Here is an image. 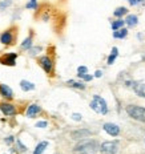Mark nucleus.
I'll return each mask as SVG.
<instances>
[{
  "instance_id": "3",
  "label": "nucleus",
  "mask_w": 145,
  "mask_h": 154,
  "mask_svg": "<svg viewBox=\"0 0 145 154\" xmlns=\"http://www.w3.org/2000/svg\"><path fill=\"white\" fill-rule=\"evenodd\" d=\"M127 113L129 117L137 121H145V108L138 106V105H128Z\"/></svg>"
},
{
  "instance_id": "6",
  "label": "nucleus",
  "mask_w": 145,
  "mask_h": 154,
  "mask_svg": "<svg viewBox=\"0 0 145 154\" xmlns=\"http://www.w3.org/2000/svg\"><path fill=\"white\" fill-rule=\"evenodd\" d=\"M16 59H17V53L9 52V53H5L4 56L0 59V63L4 64V65H8V66H14V65H16Z\"/></svg>"
},
{
  "instance_id": "17",
  "label": "nucleus",
  "mask_w": 145,
  "mask_h": 154,
  "mask_svg": "<svg viewBox=\"0 0 145 154\" xmlns=\"http://www.w3.org/2000/svg\"><path fill=\"white\" fill-rule=\"evenodd\" d=\"M48 147V142L47 141H41L39 145L35 147V150H33V154H43L44 153V150H46Z\"/></svg>"
},
{
  "instance_id": "18",
  "label": "nucleus",
  "mask_w": 145,
  "mask_h": 154,
  "mask_svg": "<svg viewBox=\"0 0 145 154\" xmlns=\"http://www.w3.org/2000/svg\"><path fill=\"white\" fill-rule=\"evenodd\" d=\"M128 35V29H125V28H120V29L115 31L113 32V37L115 38H125Z\"/></svg>"
},
{
  "instance_id": "8",
  "label": "nucleus",
  "mask_w": 145,
  "mask_h": 154,
  "mask_svg": "<svg viewBox=\"0 0 145 154\" xmlns=\"http://www.w3.org/2000/svg\"><path fill=\"white\" fill-rule=\"evenodd\" d=\"M131 86L137 96L145 98V81H133Z\"/></svg>"
},
{
  "instance_id": "32",
  "label": "nucleus",
  "mask_w": 145,
  "mask_h": 154,
  "mask_svg": "<svg viewBox=\"0 0 145 154\" xmlns=\"http://www.w3.org/2000/svg\"><path fill=\"white\" fill-rule=\"evenodd\" d=\"M101 76H102V72H101V70H96L95 77H101Z\"/></svg>"
},
{
  "instance_id": "11",
  "label": "nucleus",
  "mask_w": 145,
  "mask_h": 154,
  "mask_svg": "<svg viewBox=\"0 0 145 154\" xmlns=\"http://www.w3.org/2000/svg\"><path fill=\"white\" fill-rule=\"evenodd\" d=\"M0 43L4 44V45H11L14 44V35L11 31H5L0 35Z\"/></svg>"
},
{
  "instance_id": "12",
  "label": "nucleus",
  "mask_w": 145,
  "mask_h": 154,
  "mask_svg": "<svg viewBox=\"0 0 145 154\" xmlns=\"http://www.w3.org/2000/svg\"><path fill=\"white\" fill-rule=\"evenodd\" d=\"M0 94H2V97L7 98V100H12V98H14V92H12V89L5 84H0Z\"/></svg>"
},
{
  "instance_id": "2",
  "label": "nucleus",
  "mask_w": 145,
  "mask_h": 154,
  "mask_svg": "<svg viewBox=\"0 0 145 154\" xmlns=\"http://www.w3.org/2000/svg\"><path fill=\"white\" fill-rule=\"evenodd\" d=\"M89 106L93 112H96V113H100V114H107L108 113V105H107V101L104 100L102 97H100V96L95 94L91 101V104H89Z\"/></svg>"
},
{
  "instance_id": "1",
  "label": "nucleus",
  "mask_w": 145,
  "mask_h": 154,
  "mask_svg": "<svg viewBox=\"0 0 145 154\" xmlns=\"http://www.w3.org/2000/svg\"><path fill=\"white\" fill-rule=\"evenodd\" d=\"M99 147H100L99 143L95 140H84V141H80L73 147V153L75 154H96Z\"/></svg>"
},
{
  "instance_id": "19",
  "label": "nucleus",
  "mask_w": 145,
  "mask_h": 154,
  "mask_svg": "<svg viewBox=\"0 0 145 154\" xmlns=\"http://www.w3.org/2000/svg\"><path fill=\"white\" fill-rule=\"evenodd\" d=\"M124 24H125V21L122 20V19H117V20L112 21L111 27H112V29L113 31H117V29H120V28L124 27Z\"/></svg>"
},
{
  "instance_id": "25",
  "label": "nucleus",
  "mask_w": 145,
  "mask_h": 154,
  "mask_svg": "<svg viewBox=\"0 0 145 154\" xmlns=\"http://www.w3.org/2000/svg\"><path fill=\"white\" fill-rule=\"evenodd\" d=\"M87 73H88V68H87V66L81 65V66H79V68H77V76H79V77H83L84 75H87Z\"/></svg>"
},
{
  "instance_id": "5",
  "label": "nucleus",
  "mask_w": 145,
  "mask_h": 154,
  "mask_svg": "<svg viewBox=\"0 0 145 154\" xmlns=\"http://www.w3.org/2000/svg\"><path fill=\"white\" fill-rule=\"evenodd\" d=\"M39 64H40V66L43 68V70L48 75H52L53 72V61L51 60V57L48 56H41L40 59H39Z\"/></svg>"
},
{
  "instance_id": "27",
  "label": "nucleus",
  "mask_w": 145,
  "mask_h": 154,
  "mask_svg": "<svg viewBox=\"0 0 145 154\" xmlns=\"http://www.w3.org/2000/svg\"><path fill=\"white\" fill-rule=\"evenodd\" d=\"M47 126H48L47 121H39L36 124V128H40V129H44V128H47Z\"/></svg>"
},
{
  "instance_id": "20",
  "label": "nucleus",
  "mask_w": 145,
  "mask_h": 154,
  "mask_svg": "<svg viewBox=\"0 0 145 154\" xmlns=\"http://www.w3.org/2000/svg\"><path fill=\"white\" fill-rule=\"evenodd\" d=\"M127 14H128V8H125V7H118V8H116V11L113 12V15L118 19H121L122 16Z\"/></svg>"
},
{
  "instance_id": "4",
  "label": "nucleus",
  "mask_w": 145,
  "mask_h": 154,
  "mask_svg": "<svg viewBox=\"0 0 145 154\" xmlns=\"http://www.w3.org/2000/svg\"><path fill=\"white\" fill-rule=\"evenodd\" d=\"M99 149L104 154H116L118 152V142L117 141H105Z\"/></svg>"
},
{
  "instance_id": "9",
  "label": "nucleus",
  "mask_w": 145,
  "mask_h": 154,
  "mask_svg": "<svg viewBox=\"0 0 145 154\" xmlns=\"http://www.w3.org/2000/svg\"><path fill=\"white\" fill-rule=\"evenodd\" d=\"M102 129H104L109 134V136H112V137H116V136H118V134H120V128H118V125L112 124V122L104 124Z\"/></svg>"
},
{
  "instance_id": "14",
  "label": "nucleus",
  "mask_w": 145,
  "mask_h": 154,
  "mask_svg": "<svg viewBox=\"0 0 145 154\" xmlns=\"http://www.w3.org/2000/svg\"><path fill=\"white\" fill-rule=\"evenodd\" d=\"M124 21H125V24H128L131 28H133V27H136L138 23V17L136 15H128Z\"/></svg>"
},
{
  "instance_id": "7",
  "label": "nucleus",
  "mask_w": 145,
  "mask_h": 154,
  "mask_svg": "<svg viewBox=\"0 0 145 154\" xmlns=\"http://www.w3.org/2000/svg\"><path fill=\"white\" fill-rule=\"evenodd\" d=\"M89 136H92V131L89 129H79V130H73L71 133V138L72 140H84L88 138Z\"/></svg>"
},
{
  "instance_id": "15",
  "label": "nucleus",
  "mask_w": 145,
  "mask_h": 154,
  "mask_svg": "<svg viewBox=\"0 0 145 154\" xmlns=\"http://www.w3.org/2000/svg\"><path fill=\"white\" fill-rule=\"evenodd\" d=\"M20 88L23 89L24 92H30V91H33L35 89V84L33 82L27 81V80H21L20 81Z\"/></svg>"
},
{
  "instance_id": "21",
  "label": "nucleus",
  "mask_w": 145,
  "mask_h": 154,
  "mask_svg": "<svg viewBox=\"0 0 145 154\" xmlns=\"http://www.w3.org/2000/svg\"><path fill=\"white\" fill-rule=\"evenodd\" d=\"M71 88H76V89H80V91H83V89H85V85L83 84V82H79V81H73V80H69L68 82H67Z\"/></svg>"
},
{
  "instance_id": "10",
  "label": "nucleus",
  "mask_w": 145,
  "mask_h": 154,
  "mask_svg": "<svg viewBox=\"0 0 145 154\" xmlns=\"http://www.w3.org/2000/svg\"><path fill=\"white\" fill-rule=\"evenodd\" d=\"M0 110H2L5 116H15L16 114L15 105L8 104V102H2V104H0Z\"/></svg>"
},
{
  "instance_id": "31",
  "label": "nucleus",
  "mask_w": 145,
  "mask_h": 154,
  "mask_svg": "<svg viewBox=\"0 0 145 154\" xmlns=\"http://www.w3.org/2000/svg\"><path fill=\"white\" fill-rule=\"evenodd\" d=\"M83 80H84V81H91V80L93 79V76H91V75H88V73H87V75H84L81 77Z\"/></svg>"
},
{
  "instance_id": "13",
  "label": "nucleus",
  "mask_w": 145,
  "mask_h": 154,
  "mask_svg": "<svg viewBox=\"0 0 145 154\" xmlns=\"http://www.w3.org/2000/svg\"><path fill=\"white\" fill-rule=\"evenodd\" d=\"M41 112V108L37 104H32V105H30L28 106V109H27V117H30V118H32V117H35V116H37L39 113Z\"/></svg>"
},
{
  "instance_id": "23",
  "label": "nucleus",
  "mask_w": 145,
  "mask_h": 154,
  "mask_svg": "<svg viewBox=\"0 0 145 154\" xmlns=\"http://www.w3.org/2000/svg\"><path fill=\"white\" fill-rule=\"evenodd\" d=\"M12 2H14V0H2V2H0V11H4L5 8H8L9 5L12 4Z\"/></svg>"
},
{
  "instance_id": "33",
  "label": "nucleus",
  "mask_w": 145,
  "mask_h": 154,
  "mask_svg": "<svg viewBox=\"0 0 145 154\" xmlns=\"http://www.w3.org/2000/svg\"><path fill=\"white\" fill-rule=\"evenodd\" d=\"M5 142H7V143L14 142V137H7V140H5Z\"/></svg>"
},
{
  "instance_id": "29",
  "label": "nucleus",
  "mask_w": 145,
  "mask_h": 154,
  "mask_svg": "<svg viewBox=\"0 0 145 154\" xmlns=\"http://www.w3.org/2000/svg\"><path fill=\"white\" fill-rule=\"evenodd\" d=\"M72 120L73 121H81V114L80 113H73L72 114Z\"/></svg>"
},
{
  "instance_id": "26",
  "label": "nucleus",
  "mask_w": 145,
  "mask_h": 154,
  "mask_svg": "<svg viewBox=\"0 0 145 154\" xmlns=\"http://www.w3.org/2000/svg\"><path fill=\"white\" fill-rule=\"evenodd\" d=\"M28 51H30V54H31V56H35V54H37V53L41 51V47H31Z\"/></svg>"
},
{
  "instance_id": "24",
  "label": "nucleus",
  "mask_w": 145,
  "mask_h": 154,
  "mask_svg": "<svg viewBox=\"0 0 145 154\" xmlns=\"http://www.w3.org/2000/svg\"><path fill=\"white\" fill-rule=\"evenodd\" d=\"M27 9H37V0H30V2L25 4Z\"/></svg>"
},
{
  "instance_id": "30",
  "label": "nucleus",
  "mask_w": 145,
  "mask_h": 154,
  "mask_svg": "<svg viewBox=\"0 0 145 154\" xmlns=\"http://www.w3.org/2000/svg\"><path fill=\"white\" fill-rule=\"evenodd\" d=\"M16 143H17V145H19V147H20V150H21V152H25V150H27V147H25L24 145H23V143H21V141H16Z\"/></svg>"
},
{
  "instance_id": "22",
  "label": "nucleus",
  "mask_w": 145,
  "mask_h": 154,
  "mask_svg": "<svg viewBox=\"0 0 145 154\" xmlns=\"http://www.w3.org/2000/svg\"><path fill=\"white\" fill-rule=\"evenodd\" d=\"M32 41H33L32 40V36H28L27 38H24L23 43H21V48H23V49H30L32 47V44H33Z\"/></svg>"
},
{
  "instance_id": "16",
  "label": "nucleus",
  "mask_w": 145,
  "mask_h": 154,
  "mask_svg": "<svg viewBox=\"0 0 145 154\" xmlns=\"http://www.w3.org/2000/svg\"><path fill=\"white\" fill-rule=\"evenodd\" d=\"M117 56H118V48L113 47V48H112V52H111V54H109V57H108V60H107L108 65H112V64L115 63V60L117 59Z\"/></svg>"
},
{
  "instance_id": "28",
  "label": "nucleus",
  "mask_w": 145,
  "mask_h": 154,
  "mask_svg": "<svg viewBox=\"0 0 145 154\" xmlns=\"http://www.w3.org/2000/svg\"><path fill=\"white\" fill-rule=\"evenodd\" d=\"M144 0H128V3H129L131 5H138V4H141Z\"/></svg>"
}]
</instances>
